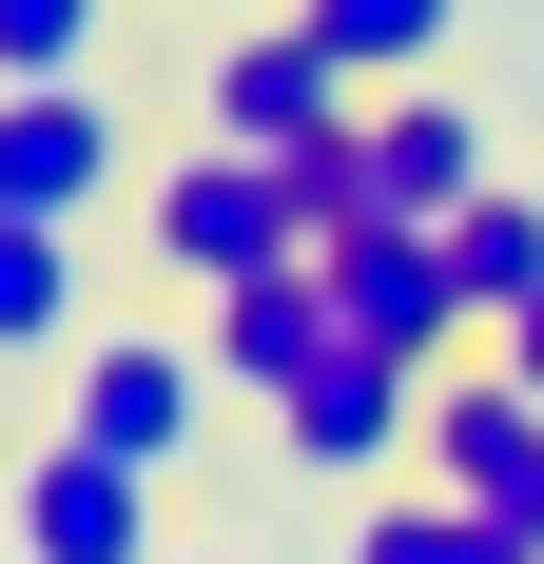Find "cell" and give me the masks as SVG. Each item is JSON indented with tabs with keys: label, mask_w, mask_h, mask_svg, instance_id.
Masks as SVG:
<instances>
[{
	"label": "cell",
	"mask_w": 544,
	"mask_h": 564,
	"mask_svg": "<svg viewBox=\"0 0 544 564\" xmlns=\"http://www.w3.org/2000/svg\"><path fill=\"white\" fill-rule=\"evenodd\" d=\"M292 195H312V253H330V234H447V215H487V195H505V175H487V98L409 78V98H370L330 156H292Z\"/></svg>",
	"instance_id": "1"
},
{
	"label": "cell",
	"mask_w": 544,
	"mask_h": 564,
	"mask_svg": "<svg viewBox=\"0 0 544 564\" xmlns=\"http://www.w3.org/2000/svg\"><path fill=\"white\" fill-rule=\"evenodd\" d=\"M175 117H195L215 156H272V175H292V156H330V137L370 117V78H350V58H330L292 0H253V20H215V40H195Z\"/></svg>",
	"instance_id": "2"
},
{
	"label": "cell",
	"mask_w": 544,
	"mask_h": 564,
	"mask_svg": "<svg viewBox=\"0 0 544 564\" xmlns=\"http://www.w3.org/2000/svg\"><path fill=\"white\" fill-rule=\"evenodd\" d=\"M137 253H156L195 312H215V292H253V273H292V253H312V195H292L272 156H215V137H175V156L137 175Z\"/></svg>",
	"instance_id": "3"
},
{
	"label": "cell",
	"mask_w": 544,
	"mask_h": 564,
	"mask_svg": "<svg viewBox=\"0 0 544 564\" xmlns=\"http://www.w3.org/2000/svg\"><path fill=\"white\" fill-rule=\"evenodd\" d=\"M215 409H233L215 332H98L78 370H58V429H78V448H117V467H156V487L215 448Z\"/></svg>",
	"instance_id": "4"
},
{
	"label": "cell",
	"mask_w": 544,
	"mask_h": 564,
	"mask_svg": "<svg viewBox=\"0 0 544 564\" xmlns=\"http://www.w3.org/2000/svg\"><path fill=\"white\" fill-rule=\"evenodd\" d=\"M0 545L20 564H175V487L117 467V448H78V429H40L20 487H0Z\"/></svg>",
	"instance_id": "5"
},
{
	"label": "cell",
	"mask_w": 544,
	"mask_h": 564,
	"mask_svg": "<svg viewBox=\"0 0 544 564\" xmlns=\"http://www.w3.org/2000/svg\"><path fill=\"white\" fill-rule=\"evenodd\" d=\"M117 175H137V117L98 98V78H0V215L40 234H98Z\"/></svg>",
	"instance_id": "6"
},
{
	"label": "cell",
	"mask_w": 544,
	"mask_h": 564,
	"mask_svg": "<svg viewBox=\"0 0 544 564\" xmlns=\"http://www.w3.org/2000/svg\"><path fill=\"white\" fill-rule=\"evenodd\" d=\"M428 487H447V507H487L505 545H544V390L505 370V350H467V370L428 390Z\"/></svg>",
	"instance_id": "7"
},
{
	"label": "cell",
	"mask_w": 544,
	"mask_h": 564,
	"mask_svg": "<svg viewBox=\"0 0 544 564\" xmlns=\"http://www.w3.org/2000/svg\"><path fill=\"white\" fill-rule=\"evenodd\" d=\"M312 273H330V312H350L370 350H409V370H467V350H487L467 273H447V234H330Z\"/></svg>",
	"instance_id": "8"
},
{
	"label": "cell",
	"mask_w": 544,
	"mask_h": 564,
	"mask_svg": "<svg viewBox=\"0 0 544 564\" xmlns=\"http://www.w3.org/2000/svg\"><path fill=\"white\" fill-rule=\"evenodd\" d=\"M195 332H215V370H233V409H292V370H330V350H350V312H330V273L292 253V273H253V292H215Z\"/></svg>",
	"instance_id": "9"
},
{
	"label": "cell",
	"mask_w": 544,
	"mask_h": 564,
	"mask_svg": "<svg viewBox=\"0 0 544 564\" xmlns=\"http://www.w3.org/2000/svg\"><path fill=\"white\" fill-rule=\"evenodd\" d=\"M98 350V234L0 215V370H78Z\"/></svg>",
	"instance_id": "10"
},
{
	"label": "cell",
	"mask_w": 544,
	"mask_h": 564,
	"mask_svg": "<svg viewBox=\"0 0 544 564\" xmlns=\"http://www.w3.org/2000/svg\"><path fill=\"white\" fill-rule=\"evenodd\" d=\"M292 20H312L370 98H409V78H447V58H467V0H292Z\"/></svg>",
	"instance_id": "11"
},
{
	"label": "cell",
	"mask_w": 544,
	"mask_h": 564,
	"mask_svg": "<svg viewBox=\"0 0 544 564\" xmlns=\"http://www.w3.org/2000/svg\"><path fill=\"white\" fill-rule=\"evenodd\" d=\"M330 564H544V545H505L487 507H447L428 467H409V487H370V507H350V545Z\"/></svg>",
	"instance_id": "12"
},
{
	"label": "cell",
	"mask_w": 544,
	"mask_h": 564,
	"mask_svg": "<svg viewBox=\"0 0 544 564\" xmlns=\"http://www.w3.org/2000/svg\"><path fill=\"white\" fill-rule=\"evenodd\" d=\"M447 273H467V312H487V332H525V312H544V195L447 215Z\"/></svg>",
	"instance_id": "13"
},
{
	"label": "cell",
	"mask_w": 544,
	"mask_h": 564,
	"mask_svg": "<svg viewBox=\"0 0 544 564\" xmlns=\"http://www.w3.org/2000/svg\"><path fill=\"white\" fill-rule=\"evenodd\" d=\"M117 0H0V78H98Z\"/></svg>",
	"instance_id": "14"
},
{
	"label": "cell",
	"mask_w": 544,
	"mask_h": 564,
	"mask_svg": "<svg viewBox=\"0 0 544 564\" xmlns=\"http://www.w3.org/2000/svg\"><path fill=\"white\" fill-rule=\"evenodd\" d=\"M487 350H505V370H525V390H544V312H525V332H487Z\"/></svg>",
	"instance_id": "15"
},
{
	"label": "cell",
	"mask_w": 544,
	"mask_h": 564,
	"mask_svg": "<svg viewBox=\"0 0 544 564\" xmlns=\"http://www.w3.org/2000/svg\"><path fill=\"white\" fill-rule=\"evenodd\" d=\"M175 564H233V545H175Z\"/></svg>",
	"instance_id": "16"
}]
</instances>
